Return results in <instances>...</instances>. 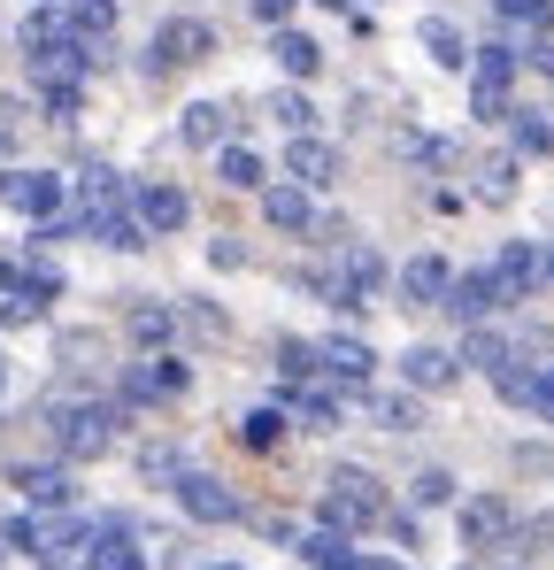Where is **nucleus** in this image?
<instances>
[{
  "instance_id": "13",
  "label": "nucleus",
  "mask_w": 554,
  "mask_h": 570,
  "mask_svg": "<svg viewBox=\"0 0 554 570\" xmlns=\"http://www.w3.org/2000/svg\"><path fill=\"white\" fill-rule=\"evenodd\" d=\"M501 532H508V501H501V493L462 501V540H469V548H493Z\"/></svg>"
},
{
  "instance_id": "5",
  "label": "nucleus",
  "mask_w": 554,
  "mask_h": 570,
  "mask_svg": "<svg viewBox=\"0 0 554 570\" xmlns=\"http://www.w3.org/2000/svg\"><path fill=\"white\" fill-rule=\"evenodd\" d=\"M508 86H516V55L508 47H477L469 55V108L477 116H501L508 108Z\"/></svg>"
},
{
  "instance_id": "1",
  "label": "nucleus",
  "mask_w": 554,
  "mask_h": 570,
  "mask_svg": "<svg viewBox=\"0 0 554 570\" xmlns=\"http://www.w3.org/2000/svg\"><path fill=\"white\" fill-rule=\"evenodd\" d=\"M55 448H62V463L108 455V448H116V409H108V401H70V409H55Z\"/></svg>"
},
{
  "instance_id": "43",
  "label": "nucleus",
  "mask_w": 554,
  "mask_h": 570,
  "mask_svg": "<svg viewBox=\"0 0 554 570\" xmlns=\"http://www.w3.org/2000/svg\"><path fill=\"white\" fill-rule=\"evenodd\" d=\"M0 393H8V355H0Z\"/></svg>"
},
{
  "instance_id": "6",
  "label": "nucleus",
  "mask_w": 554,
  "mask_h": 570,
  "mask_svg": "<svg viewBox=\"0 0 554 570\" xmlns=\"http://www.w3.org/2000/svg\"><path fill=\"white\" fill-rule=\"evenodd\" d=\"M208 47H216V31H208V23H192V16H178V23H162V31H155V70L208 62Z\"/></svg>"
},
{
  "instance_id": "4",
  "label": "nucleus",
  "mask_w": 554,
  "mask_h": 570,
  "mask_svg": "<svg viewBox=\"0 0 554 570\" xmlns=\"http://www.w3.org/2000/svg\"><path fill=\"white\" fill-rule=\"evenodd\" d=\"M55 293H62L55 271H0V324H39Z\"/></svg>"
},
{
  "instance_id": "36",
  "label": "nucleus",
  "mask_w": 554,
  "mask_h": 570,
  "mask_svg": "<svg viewBox=\"0 0 554 570\" xmlns=\"http://www.w3.org/2000/svg\"><path fill=\"white\" fill-rule=\"evenodd\" d=\"M439 501H455V478H447V471H424V478H416V509H439Z\"/></svg>"
},
{
  "instance_id": "35",
  "label": "nucleus",
  "mask_w": 554,
  "mask_h": 570,
  "mask_svg": "<svg viewBox=\"0 0 554 570\" xmlns=\"http://www.w3.org/2000/svg\"><path fill=\"white\" fill-rule=\"evenodd\" d=\"M516 147H524V155H547V147H554V131L540 124V116H532V108L516 116Z\"/></svg>"
},
{
  "instance_id": "25",
  "label": "nucleus",
  "mask_w": 554,
  "mask_h": 570,
  "mask_svg": "<svg viewBox=\"0 0 554 570\" xmlns=\"http://www.w3.org/2000/svg\"><path fill=\"white\" fill-rule=\"evenodd\" d=\"M300 556H308V563H324V570H347V563H355V556H347V532H332V524H316V532L300 540Z\"/></svg>"
},
{
  "instance_id": "30",
  "label": "nucleus",
  "mask_w": 554,
  "mask_h": 570,
  "mask_svg": "<svg viewBox=\"0 0 554 570\" xmlns=\"http://www.w3.org/2000/svg\"><path fill=\"white\" fill-rule=\"evenodd\" d=\"M501 23H524V31H547L554 0H501Z\"/></svg>"
},
{
  "instance_id": "45",
  "label": "nucleus",
  "mask_w": 554,
  "mask_h": 570,
  "mask_svg": "<svg viewBox=\"0 0 554 570\" xmlns=\"http://www.w3.org/2000/svg\"><path fill=\"white\" fill-rule=\"evenodd\" d=\"M208 570H239V563H208Z\"/></svg>"
},
{
  "instance_id": "44",
  "label": "nucleus",
  "mask_w": 554,
  "mask_h": 570,
  "mask_svg": "<svg viewBox=\"0 0 554 570\" xmlns=\"http://www.w3.org/2000/svg\"><path fill=\"white\" fill-rule=\"evenodd\" d=\"M540 532H547V540H554V517H547V524H540Z\"/></svg>"
},
{
  "instance_id": "7",
  "label": "nucleus",
  "mask_w": 554,
  "mask_h": 570,
  "mask_svg": "<svg viewBox=\"0 0 554 570\" xmlns=\"http://www.w3.org/2000/svg\"><path fill=\"white\" fill-rule=\"evenodd\" d=\"M178 501H185V517H200V524H231L239 517V501L224 493V478H208V471H178Z\"/></svg>"
},
{
  "instance_id": "40",
  "label": "nucleus",
  "mask_w": 554,
  "mask_h": 570,
  "mask_svg": "<svg viewBox=\"0 0 554 570\" xmlns=\"http://www.w3.org/2000/svg\"><path fill=\"white\" fill-rule=\"evenodd\" d=\"M185 324H192L200 340H224V316H216V308H185Z\"/></svg>"
},
{
  "instance_id": "12",
  "label": "nucleus",
  "mask_w": 554,
  "mask_h": 570,
  "mask_svg": "<svg viewBox=\"0 0 554 570\" xmlns=\"http://www.w3.org/2000/svg\"><path fill=\"white\" fill-rule=\"evenodd\" d=\"M16 485H23V501H39V509H70V501H78V485H70L62 463H23Z\"/></svg>"
},
{
  "instance_id": "27",
  "label": "nucleus",
  "mask_w": 554,
  "mask_h": 570,
  "mask_svg": "<svg viewBox=\"0 0 554 570\" xmlns=\"http://www.w3.org/2000/svg\"><path fill=\"white\" fill-rule=\"evenodd\" d=\"M277 432H285L277 409H247V416H239V448H277Z\"/></svg>"
},
{
  "instance_id": "29",
  "label": "nucleus",
  "mask_w": 554,
  "mask_h": 570,
  "mask_svg": "<svg viewBox=\"0 0 554 570\" xmlns=\"http://www.w3.org/2000/svg\"><path fill=\"white\" fill-rule=\"evenodd\" d=\"M170 324H178V316H170L162 301H147V308H131V340H147V347H155V340H170Z\"/></svg>"
},
{
  "instance_id": "21",
  "label": "nucleus",
  "mask_w": 554,
  "mask_h": 570,
  "mask_svg": "<svg viewBox=\"0 0 554 570\" xmlns=\"http://www.w3.org/2000/svg\"><path fill=\"white\" fill-rule=\"evenodd\" d=\"M277 70H285V78H316V62H324V47H316V39H308V31H293V23H285V31H277Z\"/></svg>"
},
{
  "instance_id": "38",
  "label": "nucleus",
  "mask_w": 554,
  "mask_h": 570,
  "mask_svg": "<svg viewBox=\"0 0 554 570\" xmlns=\"http://www.w3.org/2000/svg\"><path fill=\"white\" fill-rule=\"evenodd\" d=\"M139 471H147V478H178V455H170V448H147Z\"/></svg>"
},
{
  "instance_id": "46",
  "label": "nucleus",
  "mask_w": 554,
  "mask_h": 570,
  "mask_svg": "<svg viewBox=\"0 0 554 570\" xmlns=\"http://www.w3.org/2000/svg\"><path fill=\"white\" fill-rule=\"evenodd\" d=\"M547 271H554V255H547Z\"/></svg>"
},
{
  "instance_id": "2",
  "label": "nucleus",
  "mask_w": 554,
  "mask_h": 570,
  "mask_svg": "<svg viewBox=\"0 0 554 570\" xmlns=\"http://www.w3.org/2000/svg\"><path fill=\"white\" fill-rule=\"evenodd\" d=\"M377 517H385V493H377L363 471H339L324 485V524H332V532H363Z\"/></svg>"
},
{
  "instance_id": "34",
  "label": "nucleus",
  "mask_w": 554,
  "mask_h": 570,
  "mask_svg": "<svg viewBox=\"0 0 554 570\" xmlns=\"http://www.w3.org/2000/svg\"><path fill=\"white\" fill-rule=\"evenodd\" d=\"M270 116H277V124H285V131H293V139L308 131V100L293 94V86H285V94H270Z\"/></svg>"
},
{
  "instance_id": "33",
  "label": "nucleus",
  "mask_w": 554,
  "mask_h": 570,
  "mask_svg": "<svg viewBox=\"0 0 554 570\" xmlns=\"http://www.w3.org/2000/svg\"><path fill=\"white\" fill-rule=\"evenodd\" d=\"M493 385H501V401H524V409H532V385H540V371H516V363H501V371H493Z\"/></svg>"
},
{
  "instance_id": "24",
  "label": "nucleus",
  "mask_w": 554,
  "mask_h": 570,
  "mask_svg": "<svg viewBox=\"0 0 554 570\" xmlns=\"http://www.w3.org/2000/svg\"><path fill=\"white\" fill-rule=\"evenodd\" d=\"M369 416H377L385 432H416V424H424V409H416L408 393H369Z\"/></svg>"
},
{
  "instance_id": "18",
  "label": "nucleus",
  "mask_w": 554,
  "mask_h": 570,
  "mask_svg": "<svg viewBox=\"0 0 554 570\" xmlns=\"http://www.w3.org/2000/svg\"><path fill=\"white\" fill-rule=\"evenodd\" d=\"M447 308H455L462 324H485V316L501 308V293H493V271H477V278H455V285H447Z\"/></svg>"
},
{
  "instance_id": "41",
  "label": "nucleus",
  "mask_w": 554,
  "mask_h": 570,
  "mask_svg": "<svg viewBox=\"0 0 554 570\" xmlns=\"http://www.w3.org/2000/svg\"><path fill=\"white\" fill-rule=\"evenodd\" d=\"M532 409H540V416H547V424H554V363H547V371H540V385H532Z\"/></svg>"
},
{
  "instance_id": "17",
  "label": "nucleus",
  "mask_w": 554,
  "mask_h": 570,
  "mask_svg": "<svg viewBox=\"0 0 554 570\" xmlns=\"http://www.w3.org/2000/svg\"><path fill=\"white\" fill-rule=\"evenodd\" d=\"M86 570H147V556L123 540V524H92V548H86Z\"/></svg>"
},
{
  "instance_id": "19",
  "label": "nucleus",
  "mask_w": 554,
  "mask_h": 570,
  "mask_svg": "<svg viewBox=\"0 0 554 570\" xmlns=\"http://www.w3.org/2000/svg\"><path fill=\"white\" fill-rule=\"evenodd\" d=\"M224 131H231V108H216V100H192L185 124H178L185 147H224Z\"/></svg>"
},
{
  "instance_id": "3",
  "label": "nucleus",
  "mask_w": 554,
  "mask_h": 570,
  "mask_svg": "<svg viewBox=\"0 0 554 570\" xmlns=\"http://www.w3.org/2000/svg\"><path fill=\"white\" fill-rule=\"evenodd\" d=\"M0 200H8L16 216H31V224H55L62 200H70V186H62L55 170H8V178H0Z\"/></svg>"
},
{
  "instance_id": "28",
  "label": "nucleus",
  "mask_w": 554,
  "mask_h": 570,
  "mask_svg": "<svg viewBox=\"0 0 554 570\" xmlns=\"http://www.w3.org/2000/svg\"><path fill=\"white\" fill-rule=\"evenodd\" d=\"M300 424H308V432H332V424H339V401H332L324 385H300Z\"/></svg>"
},
{
  "instance_id": "42",
  "label": "nucleus",
  "mask_w": 554,
  "mask_h": 570,
  "mask_svg": "<svg viewBox=\"0 0 554 570\" xmlns=\"http://www.w3.org/2000/svg\"><path fill=\"white\" fill-rule=\"evenodd\" d=\"M347 570H400V563H377V556H355Z\"/></svg>"
},
{
  "instance_id": "16",
  "label": "nucleus",
  "mask_w": 554,
  "mask_h": 570,
  "mask_svg": "<svg viewBox=\"0 0 554 570\" xmlns=\"http://www.w3.org/2000/svg\"><path fill=\"white\" fill-rule=\"evenodd\" d=\"M185 379H192L185 363L155 355V363H139V371H131V385H123V393H131V401H170V393H185Z\"/></svg>"
},
{
  "instance_id": "37",
  "label": "nucleus",
  "mask_w": 554,
  "mask_h": 570,
  "mask_svg": "<svg viewBox=\"0 0 554 570\" xmlns=\"http://www.w3.org/2000/svg\"><path fill=\"white\" fill-rule=\"evenodd\" d=\"M47 108H55V124H70L78 116V86H47Z\"/></svg>"
},
{
  "instance_id": "26",
  "label": "nucleus",
  "mask_w": 554,
  "mask_h": 570,
  "mask_svg": "<svg viewBox=\"0 0 554 570\" xmlns=\"http://www.w3.org/2000/svg\"><path fill=\"white\" fill-rule=\"evenodd\" d=\"M224 186L255 193L263 186V155H255V147H224Z\"/></svg>"
},
{
  "instance_id": "10",
  "label": "nucleus",
  "mask_w": 554,
  "mask_h": 570,
  "mask_svg": "<svg viewBox=\"0 0 554 570\" xmlns=\"http://www.w3.org/2000/svg\"><path fill=\"white\" fill-rule=\"evenodd\" d=\"M285 170H293V186L324 193V186H332V178H339V155H332L324 139H308V131H300V139L285 147Z\"/></svg>"
},
{
  "instance_id": "39",
  "label": "nucleus",
  "mask_w": 554,
  "mask_h": 570,
  "mask_svg": "<svg viewBox=\"0 0 554 570\" xmlns=\"http://www.w3.org/2000/svg\"><path fill=\"white\" fill-rule=\"evenodd\" d=\"M255 23H270V31H285V23H293V0H255Z\"/></svg>"
},
{
  "instance_id": "32",
  "label": "nucleus",
  "mask_w": 554,
  "mask_h": 570,
  "mask_svg": "<svg viewBox=\"0 0 554 570\" xmlns=\"http://www.w3.org/2000/svg\"><path fill=\"white\" fill-rule=\"evenodd\" d=\"M477 193H485V200H508V193H516V163H508V155L485 163V170H477Z\"/></svg>"
},
{
  "instance_id": "20",
  "label": "nucleus",
  "mask_w": 554,
  "mask_h": 570,
  "mask_svg": "<svg viewBox=\"0 0 554 570\" xmlns=\"http://www.w3.org/2000/svg\"><path fill=\"white\" fill-rule=\"evenodd\" d=\"M400 371H408V385H424V393H432V385H455V355H447V347H408V355H400Z\"/></svg>"
},
{
  "instance_id": "8",
  "label": "nucleus",
  "mask_w": 554,
  "mask_h": 570,
  "mask_svg": "<svg viewBox=\"0 0 554 570\" xmlns=\"http://www.w3.org/2000/svg\"><path fill=\"white\" fill-rule=\"evenodd\" d=\"M540 278H547V263H540V247H524V239H508V247H501V263H493V293H501V301H524V293H532Z\"/></svg>"
},
{
  "instance_id": "9",
  "label": "nucleus",
  "mask_w": 554,
  "mask_h": 570,
  "mask_svg": "<svg viewBox=\"0 0 554 570\" xmlns=\"http://www.w3.org/2000/svg\"><path fill=\"white\" fill-rule=\"evenodd\" d=\"M131 216H139V232H185V216H192V200H185L178 186H139V200H131Z\"/></svg>"
},
{
  "instance_id": "31",
  "label": "nucleus",
  "mask_w": 554,
  "mask_h": 570,
  "mask_svg": "<svg viewBox=\"0 0 554 570\" xmlns=\"http://www.w3.org/2000/svg\"><path fill=\"white\" fill-rule=\"evenodd\" d=\"M462 355H469L477 371H501V363H508V340H493V332H469V340H462Z\"/></svg>"
},
{
  "instance_id": "23",
  "label": "nucleus",
  "mask_w": 554,
  "mask_h": 570,
  "mask_svg": "<svg viewBox=\"0 0 554 570\" xmlns=\"http://www.w3.org/2000/svg\"><path fill=\"white\" fill-rule=\"evenodd\" d=\"M424 47H432V62H439V70H462V62H469V47H462V31L447 23V16H432V23H424Z\"/></svg>"
},
{
  "instance_id": "15",
  "label": "nucleus",
  "mask_w": 554,
  "mask_h": 570,
  "mask_svg": "<svg viewBox=\"0 0 554 570\" xmlns=\"http://www.w3.org/2000/svg\"><path fill=\"white\" fill-rule=\"evenodd\" d=\"M263 216H270L277 232H308V224H316V193L308 186H270L263 193Z\"/></svg>"
},
{
  "instance_id": "14",
  "label": "nucleus",
  "mask_w": 554,
  "mask_h": 570,
  "mask_svg": "<svg viewBox=\"0 0 554 570\" xmlns=\"http://www.w3.org/2000/svg\"><path fill=\"white\" fill-rule=\"evenodd\" d=\"M316 363H324L339 385H369V371H377V355H369L363 340H324V347H316Z\"/></svg>"
},
{
  "instance_id": "22",
  "label": "nucleus",
  "mask_w": 554,
  "mask_h": 570,
  "mask_svg": "<svg viewBox=\"0 0 554 570\" xmlns=\"http://www.w3.org/2000/svg\"><path fill=\"white\" fill-rule=\"evenodd\" d=\"M62 23L92 47V39H108V31H116V0H70V8H62Z\"/></svg>"
},
{
  "instance_id": "11",
  "label": "nucleus",
  "mask_w": 554,
  "mask_h": 570,
  "mask_svg": "<svg viewBox=\"0 0 554 570\" xmlns=\"http://www.w3.org/2000/svg\"><path fill=\"white\" fill-rule=\"evenodd\" d=\"M447 285H455V271H447L439 255H416V263L400 271V293H408V308H439V301H447Z\"/></svg>"
}]
</instances>
